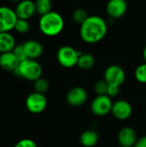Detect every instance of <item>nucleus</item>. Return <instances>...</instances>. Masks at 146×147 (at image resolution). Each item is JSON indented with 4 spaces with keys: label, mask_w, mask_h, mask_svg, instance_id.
I'll return each mask as SVG.
<instances>
[{
    "label": "nucleus",
    "mask_w": 146,
    "mask_h": 147,
    "mask_svg": "<svg viewBox=\"0 0 146 147\" xmlns=\"http://www.w3.org/2000/svg\"><path fill=\"white\" fill-rule=\"evenodd\" d=\"M107 33V22L99 16H89V17L80 25V37L83 42L88 44L100 42L105 38Z\"/></svg>",
    "instance_id": "obj_1"
},
{
    "label": "nucleus",
    "mask_w": 146,
    "mask_h": 147,
    "mask_svg": "<svg viewBox=\"0 0 146 147\" xmlns=\"http://www.w3.org/2000/svg\"><path fill=\"white\" fill-rule=\"evenodd\" d=\"M65 21L63 16L56 12L50 11L40 16L39 21V28L40 32L48 37L59 35L64 29Z\"/></svg>",
    "instance_id": "obj_2"
},
{
    "label": "nucleus",
    "mask_w": 146,
    "mask_h": 147,
    "mask_svg": "<svg viewBox=\"0 0 146 147\" xmlns=\"http://www.w3.org/2000/svg\"><path fill=\"white\" fill-rule=\"evenodd\" d=\"M15 75L28 80L34 82L42 76V67L36 59H26L20 62L18 67L14 71Z\"/></svg>",
    "instance_id": "obj_3"
},
{
    "label": "nucleus",
    "mask_w": 146,
    "mask_h": 147,
    "mask_svg": "<svg viewBox=\"0 0 146 147\" xmlns=\"http://www.w3.org/2000/svg\"><path fill=\"white\" fill-rule=\"evenodd\" d=\"M82 52L71 46H62L57 52V60L65 68H72L77 65L79 55Z\"/></svg>",
    "instance_id": "obj_4"
},
{
    "label": "nucleus",
    "mask_w": 146,
    "mask_h": 147,
    "mask_svg": "<svg viewBox=\"0 0 146 147\" xmlns=\"http://www.w3.org/2000/svg\"><path fill=\"white\" fill-rule=\"evenodd\" d=\"M113 103L111 97L108 95L96 96L91 102L90 109L96 116H105L111 113Z\"/></svg>",
    "instance_id": "obj_5"
},
{
    "label": "nucleus",
    "mask_w": 146,
    "mask_h": 147,
    "mask_svg": "<svg viewBox=\"0 0 146 147\" xmlns=\"http://www.w3.org/2000/svg\"><path fill=\"white\" fill-rule=\"evenodd\" d=\"M25 105L27 109L30 113L40 114L46 109L47 105V100L44 94H40L34 91L27 96Z\"/></svg>",
    "instance_id": "obj_6"
},
{
    "label": "nucleus",
    "mask_w": 146,
    "mask_h": 147,
    "mask_svg": "<svg viewBox=\"0 0 146 147\" xmlns=\"http://www.w3.org/2000/svg\"><path fill=\"white\" fill-rule=\"evenodd\" d=\"M104 80L109 85L120 87L126 81V72L118 65H111L104 71Z\"/></svg>",
    "instance_id": "obj_7"
},
{
    "label": "nucleus",
    "mask_w": 146,
    "mask_h": 147,
    "mask_svg": "<svg viewBox=\"0 0 146 147\" xmlns=\"http://www.w3.org/2000/svg\"><path fill=\"white\" fill-rule=\"evenodd\" d=\"M17 19L15 9L7 6H0V33L13 30Z\"/></svg>",
    "instance_id": "obj_8"
},
{
    "label": "nucleus",
    "mask_w": 146,
    "mask_h": 147,
    "mask_svg": "<svg viewBox=\"0 0 146 147\" xmlns=\"http://www.w3.org/2000/svg\"><path fill=\"white\" fill-rule=\"evenodd\" d=\"M88 100V93L86 90L81 86L71 88L66 94V102L71 107H81Z\"/></svg>",
    "instance_id": "obj_9"
},
{
    "label": "nucleus",
    "mask_w": 146,
    "mask_h": 147,
    "mask_svg": "<svg viewBox=\"0 0 146 147\" xmlns=\"http://www.w3.org/2000/svg\"><path fill=\"white\" fill-rule=\"evenodd\" d=\"M111 113L119 121H126L133 115V106L126 100H118L113 103Z\"/></svg>",
    "instance_id": "obj_10"
},
{
    "label": "nucleus",
    "mask_w": 146,
    "mask_h": 147,
    "mask_svg": "<svg viewBox=\"0 0 146 147\" xmlns=\"http://www.w3.org/2000/svg\"><path fill=\"white\" fill-rule=\"evenodd\" d=\"M128 4L126 0H108L106 11L108 15L114 19L122 17L127 10Z\"/></svg>",
    "instance_id": "obj_11"
},
{
    "label": "nucleus",
    "mask_w": 146,
    "mask_h": 147,
    "mask_svg": "<svg viewBox=\"0 0 146 147\" xmlns=\"http://www.w3.org/2000/svg\"><path fill=\"white\" fill-rule=\"evenodd\" d=\"M15 12L18 19L28 20L36 13L35 3L32 0H22L17 3Z\"/></svg>",
    "instance_id": "obj_12"
},
{
    "label": "nucleus",
    "mask_w": 146,
    "mask_h": 147,
    "mask_svg": "<svg viewBox=\"0 0 146 147\" xmlns=\"http://www.w3.org/2000/svg\"><path fill=\"white\" fill-rule=\"evenodd\" d=\"M138 139L136 131L131 127H124L118 133V142L121 147H133Z\"/></svg>",
    "instance_id": "obj_13"
},
{
    "label": "nucleus",
    "mask_w": 146,
    "mask_h": 147,
    "mask_svg": "<svg viewBox=\"0 0 146 147\" xmlns=\"http://www.w3.org/2000/svg\"><path fill=\"white\" fill-rule=\"evenodd\" d=\"M22 46L28 59H37L43 54V46L36 40H28L25 41Z\"/></svg>",
    "instance_id": "obj_14"
},
{
    "label": "nucleus",
    "mask_w": 146,
    "mask_h": 147,
    "mask_svg": "<svg viewBox=\"0 0 146 147\" xmlns=\"http://www.w3.org/2000/svg\"><path fill=\"white\" fill-rule=\"evenodd\" d=\"M20 64L19 59L15 57L13 52L0 53V66L9 71H15Z\"/></svg>",
    "instance_id": "obj_15"
},
{
    "label": "nucleus",
    "mask_w": 146,
    "mask_h": 147,
    "mask_svg": "<svg viewBox=\"0 0 146 147\" xmlns=\"http://www.w3.org/2000/svg\"><path fill=\"white\" fill-rule=\"evenodd\" d=\"M15 46V37L9 32L0 33V53L12 52Z\"/></svg>",
    "instance_id": "obj_16"
},
{
    "label": "nucleus",
    "mask_w": 146,
    "mask_h": 147,
    "mask_svg": "<svg viewBox=\"0 0 146 147\" xmlns=\"http://www.w3.org/2000/svg\"><path fill=\"white\" fill-rule=\"evenodd\" d=\"M79 140L83 146L94 147L99 142V135L95 130H86L81 134Z\"/></svg>",
    "instance_id": "obj_17"
},
{
    "label": "nucleus",
    "mask_w": 146,
    "mask_h": 147,
    "mask_svg": "<svg viewBox=\"0 0 146 147\" xmlns=\"http://www.w3.org/2000/svg\"><path fill=\"white\" fill-rule=\"evenodd\" d=\"M95 58L89 53H81L77 61V66L84 71L91 69L95 65Z\"/></svg>",
    "instance_id": "obj_18"
},
{
    "label": "nucleus",
    "mask_w": 146,
    "mask_h": 147,
    "mask_svg": "<svg viewBox=\"0 0 146 147\" xmlns=\"http://www.w3.org/2000/svg\"><path fill=\"white\" fill-rule=\"evenodd\" d=\"M34 3H35L36 13L40 15V16L52 11L51 0H35Z\"/></svg>",
    "instance_id": "obj_19"
},
{
    "label": "nucleus",
    "mask_w": 146,
    "mask_h": 147,
    "mask_svg": "<svg viewBox=\"0 0 146 147\" xmlns=\"http://www.w3.org/2000/svg\"><path fill=\"white\" fill-rule=\"evenodd\" d=\"M34 89L35 92L45 95L49 90V83L46 78L41 77L34 82Z\"/></svg>",
    "instance_id": "obj_20"
},
{
    "label": "nucleus",
    "mask_w": 146,
    "mask_h": 147,
    "mask_svg": "<svg viewBox=\"0 0 146 147\" xmlns=\"http://www.w3.org/2000/svg\"><path fill=\"white\" fill-rule=\"evenodd\" d=\"M135 79L140 84H146V63L140 64L134 71Z\"/></svg>",
    "instance_id": "obj_21"
},
{
    "label": "nucleus",
    "mask_w": 146,
    "mask_h": 147,
    "mask_svg": "<svg viewBox=\"0 0 146 147\" xmlns=\"http://www.w3.org/2000/svg\"><path fill=\"white\" fill-rule=\"evenodd\" d=\"M89 17V15L87 13V11L83 9H77L73 11L72 13V19L76 23L78 24H82L87 18Z\"/></svg>",
    "instance_id": "obj_22"
},
{
    "label": "nucleus",
    "mask_w": 146,
    "mask_h": 147,
    "mask_svg": "<svg viewBox=\"0 0 146 147\" xmlns=\"http://www.w3.org/2000/svg\"><path fill=\"white\" fill-rule=\"evenodd\" d=\"M30 29V24L28 20L24 19H17L14 30L16 31L19 34H26L29 31Z\"/></svg>",
    "instance_id": "obj_23"
},
{
    "label": "nucleus",
    "mask_w": 146,
    "mask_h": 147,
    "mask_svg": "<svg viewBox=\"0 0 146 147\" xmlns=\"http://www.w3.org/2000/svg\"><path fill=\"white\" fill-rule=\"evenodd\" d=\"M108 84L104 79L97 81L94 85V90L97 96L108 95Z\"/></svg>",
    "instance_id": "obj_24"
},
{
    "label": "nucleus",
    "mask_w": 146,
    "mask_h": 147,
    "mask_svg": "<svg viewBox=\"0 0 146 147\" xmlns=\"http://www.w3.org/2000/svg\"><path fill=\"white\" fill-rule=\"evenodd\" d=\"M12 52L15 55V57L19 59L20 62L22 61V60H24V59H28L27 56H26V53H25V51H24V48H23L22 44L16 45L15 47V48L13 49Z\"/></svg>",
    "instance_id": "obj_25"
},
{
    "label": "nucleus",
    "mask_w": 146,
    "mask_h": 147,
    "mask_svg": "<svg viewBox=\"0 0 146 147\" xmlns=\"http://www.w3.org/2000/svg\"><path fill=\"white\" fill-rule=\"evenodd\" d=\"M14 147H37L36 143L30 139H22L19 140Z\"/></svg>",
    "instance_id": "obj_26"
},
{
    "label": "nucleus",
    "mask_w": 146,
    "mask_h": 147,
    "mask_svg": "<svg viewBox=\"0 0 146 147\" xmlns=\"http://www.w3.org/2000/svg\"><path fill=\"white\" fill-rule=\"evenodd\" d=\"M120 87L119 86H114V85H109L108 84V96L112 97H115L120 94Z\"/></svg>",
    "instance_id": "obj_27"
},
{
    "label": "nucleus",
    "mask_w": 146,
    "mask_h": 147,
    "mask_svg": "<svg viewBox=\"0 0 146 147\" xmlns=\"http://www.w3.org/2000/svg\"><path fill=\"white\" fill-rule=\"evenodd\" d=\"M133 147H146V135L139 138Z\"/></svg>",
    "instance_id": "obj_28"
},
{
    "label": "nucleus",
    "mask_w": 146,
    "mask_h": 147,
    "mask_svg": "<svg viewBox=\"0 0 146 147\" xmlns=\"http://www.w3.org/2000/svg\"><path fill=\"white\" fill-rule=\"evenodd\" d=\"M143 59H144L145 62L146 63V46L144 48V50H143Z\"/></svg>",
    "instance_id": "obj_29"
},
{
    "label": "nucleus",
    "mask_w": 146,
    "mask_h": 147,
    "mask_svg": "<svg viewBox=\"0 0 146 147\" xmlns=\"http://www.w3.org/2000/svg\"><path fill=\"white\" fill-rule=\"evenodd\" d=\"M9 2H12V3H19L20 1H22V0H9Z\"/></svg>",
    "instance_id": "obj_30"
}]
</instances>
